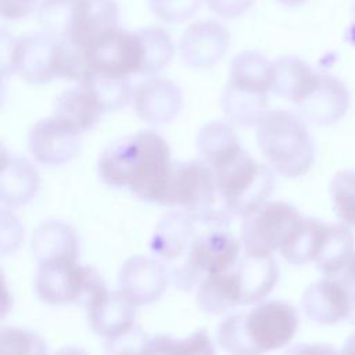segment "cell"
Returning <instances> with one entry per match:
<instances>
[{
  "mask_svg": "<svg viewBox=\"0 0 355 355\" xmlns=\"http://www.w3.org/2000/svg\"><path fill=\"white\" fill-rule=\"evenodd\" d=\"M225 209H211L207 212H190L178 209L168 212L158 222L150 240V250L164 263H175L189 250L200 230L209 222L229 216Z\"/></svg>",
  "mask_w": 355,
  "mask_h": 355,
  "instance_id": "ba28073f",
  "label": "cell"
},
{
  "mask_svg": "<svg viewBox=\"0 0 355 355\" xmlns=\"http://www.w3.org/2000/svg\"><path fill=\"white\" fill-rule=\"evenodd\" d=\"M337 218L348 226H355V171H340L329 186Z\"/></svg>",
  "mask_w": 355,
  "mask_h": 355,
  "instance_id": "8d00e7d4",
  "label": "cell"
},
{
  "mask_svg": "<svg viewBox=\"0 0 355 355\" xmlns=\"http://www.w3.org/2000/svg\"><path fill=\"white\" fill-rule=\"evenodd\" d=\"M40 176L36 168L25 158L3 154L0 178V198L7 207L28 204L37 193Z\"/></svg>",
  "mask_w": 355,
  "mask_h": 355,
  "instance_id": "7402d4cb",
  "label": "cell"
},
{
  "mask_svg": "<svg viewBox=\"0 0 355 355\" xmlns=\"http://www.w3.org/2000/svg\"><path fill=\"white\" fill-rule=\"evenodd\" d=\"M75 3L76 0H40L36 11L42 32L54 39H68Z\"/></svg>",
  "mask_w": 355,
  "mask_h": 355,
  "instance_id": "e575fe53",
  "label": "cell"
},
{
  "mask_svg": "<svg viewBox=\"0 0 355 355\" xmlns=\"http://www.w3.org/2000/svg\"><path fill=\"white\" fill-rule=\"evenodd\" d=\"M216 182L214 169L202 159L179 161L172 171L158 204L190 212H207L215 208Z\"/></svg>",
  "mask_w": 355,
  "mask_h": 355,
  "instance_id": "52a82bcc",
  "label": "cell"
},
{
  "mask_svg": "<svg viewBox=\"0 0 355 355\" xmlns=\"http://www.w3.org/2000/svg\"><path fill=\"white\" fill-rule=\"evenodd\" d=\"M54 73L55 78L82 83L90 73L86 49L71 39H57L54 50Z\"/></svg>",
  "mask_w": 355,
  "mask_h": 355,
  "instance_id": "836d02e7",
  "label": "cell"
},
{
  "mask_svg": "<svg viewBox=\"0 0 355 355\" xmlns=\"http://www.w3.org/2000/svg\"><path fill=\"white\" fill-rule=\"evenodd\" d=\"M355 240L352 232L341 223L327 225L315 263L324 276L341 272L354 255Z\"/></svg>",
  "mask_w": 355,
  "mask_h": 355,
  "instance_id": "f546056e",
  "label": "cell"
},
{
  "mask_svg": "<svg viewBox=\"0 0 355 355\" xmlns=\"http://www.w3.org/2000/svg\"><path fill=\"white\" fill-rule=\"evenodd\" d=\"M280 4L283 6H288V7H295V6H300L302 4L305 0H277Z\"/></svg>",
  "mask_w": 355,
  "mask_h": 355,
  "instance_id": "7dc6e473",
  "label": "cell"
},
{
  "mask_svg": "<svg viewBox=\"0 0 355 355\" xmlns=\"http://www.w3.org/2000/svg\"><path fill=\"white\" fill-rule=\"evenodd\" d=\"M208 8L218 17L233 19L245 14L255 0H204Z\"/></svg>",
  "mask_w": 355,
  "mask_h": 355,
  "instance_id": "60d3db41",
  "label": "cell"
},
{
  "mask_svg": "<svg viewBox=\"0 0 355 355\" xmlns=\"http://www.w3.org/2000/svg\"><path fill=\"white\" fill-rule=\"evenodd\" d=\"M241 305L261 302L279 280V265L273 255L244 252L234 265Z\"/></svg>",
  "mask_w": 355,
  "mask_h": 355,
  "instance_id": "ffe728a7",
  "label": "cell"
},
{
  "mask_svg": "<svg viewBox=\"0 0 355 355\" xmlns=\"http://www.w3.org/2000/svg\"><path fill=\"white\" fill-rule=\"evenodd\" d=\"M343 352H344V354H347V352H355V334L347 340Z\"/></svg>",
  "mask_w": 355,
  "mask_h": 355,
  "instance_id": "f6af8a7d",
  "label": "cell"
},
{
  "mask_svg": "<svg viewBox=\"0 0 355 355\" xmlns=\"http://www.w3.org/2000/svg\"><path fill=\"white\" fill-rule=\"evenodd\" d=\"M0 351L40 354L46 352V343L33 331L18 327H3L0 334Z\"/></svg>",
  "mask_w": 355,
  "mask_h": 355,
  "instance_id": "74e56055",
  "label": "cell"
},
{
  "mask_svg": "<svg viewBox=\"0 0 355 355\" xmlns=\"http://www.w3.org/2000/svg\"><path fill=\"white\" fill-rule=\"evenodd\" d=\"M85 304L90 329L105 343L115 341L136 327V305L121 290L108 291L104 283L90 293Z\"/></svg>",
  "mask_w": 355,
  "mask_h": 355,
  "instance_id": "30bf717a",
  "label": "cell"
},
{
  "mask_svg": "<svg viewBox=\"0 0 355 355\" xmlns=\"http://www.w3.org/2000/svg\"><path fill=\"white\" fill-rule=\"evenodd\" d=\"M294 105L306 122L326 126L336 123L345 115L349 107V94L341 80L319 73L313 85Z\"/></svg>",
  "mask_w": 355,
  "mask_h": 355,
  "instance_id": "2e32d148",
  "label": "cell"
},
{
  "mask_svg": "<svg viewBox=\"0 0 355 355\" xmlns=\"http://www.w3.org/2000/svg\"><path fill=\"white\" fill-rule=\"evenodd\" d=\"M119 6L115 0H76L68 39L82 47L118 28Z\"/></svg>",
  "mask_w": 355,
  "mask_h": 355,
  "instance_id": "ac0fdd59",
  "label": "cell"
},
{
  "mask_svg": "<svg viewBox=\"0 0 355 355\" xmlns=\"http://www.w3.org/2000/svg\"><path fill=\"white\" fill-rule=\"evenodd\" d=\"M351 316H352V320H354V323H355V294H354V308H352Z\"/></svg>",
  "mask_w": 355,
  "mask_h": 355,
  "instance_id": "c3c4849f",
  "label": "cell"
},
{
  "mask_svg": "<svg viewBox=\"0 0 355 355\" xmlns=\"http://www.w3.org/2000/svg\"><path fill=\"white\" fill-rule=\"evenodd\" d=\"M101 284L104 280L93 268L83 266L72 258L39 263L35 277L37 297L50 305L86 301L90 293Z\"/></svg>",
  "mask_w": 355,
  "mask_h": 355,
  "instance_id": "5b68a950",
  "label": "cell"
},
{
  "mask_svg": "<svg viewBox=\"0 0 355 355\" xmlns=\"http://www.w3.org/2000/svg\"><path fill=\"white\" fill-rule=\"evenodd\" d=\"M230 44L229 29L216 19H202L186 28L179 40L182 61L191 68L205 69L216 65Z\"/></svg>",
  "mask_w": 355,
  "mask_h": 355,
  "instance_id": "5bb4252c",
  "label": "cell"
},
{
  "mask_svg": "<svg viewBox=\"0 0 355 355\" xmlns=\"http://www.w3.org/2000/svg\"><path fill=\"white\" fill-rule=\"evenodd\" d=\"M103 112V108L90 89L79 83V86L71 87L58 96L53 115L83 133L100 121Z\"/></svg>",
  "mask_w": 355,
  "mask_h": 355,
  "instance_id": "4316f807",
  "label": "cell"
},
{
  "mask_svg": "<svg viewBox=\"0 0 355 355\" xmlns=\"http://www.w3.org/2000/svg\"><path fill=\"white\" fill-rule=\"evenodd\" d=\"M214 173L218 193L232 215L251 212L270 197L275 187L272 169L244 150Z\"/></svg>",
  "mask_w": 355,
  "mask_h": 355,
  "instance_id": "277c9868",
  "label": "cell"
},
{
  "mask_svg": "<svg viewBox=\"0 0 355 355\" xmlns=\"http://www.w3.org/2000/svg\"><path fill=\"white\" fill-rule=\"evenodd\" d=\"M169 279L165 263L155 257L146 255L128 258L118 273L119 290L136 306L158 301L164 295Z\"/></svg>",
  "mask_w": 355,
  "mask_h": 355,
  "instance_id": "4fadbf2b",
  "label": "cell"
},
{
  "mask_svg": "<svg viewBox=\"0 0 355 355\" xmlns=\"http://www.w3.org/2000/svg\"><path fill=\"white\" fill-rule=\"evenodd\" d=\"M136 115L150 125H164L178 116L183 96L178 85L161 76H150L133 89Z\"/></svg>",
  "mask_w": 355,
  "mask_h": 355,
  "instance_id": "e0dca14e",
  "label": "cell"
},
{
  "mask_svg": "<svg viewBox=\"0 0 355 355\" xmlns=\"http://www.w3.org/2000/svg\"><path fill=\"white\" fill-rule=\"evenodd\" d=\"M32 252L37 263L62 258L78 259V234L71 225L62 220L42 222L32 234Z\"/></svg>",
  "mask_w": 355,
  "mask_h": 355,
  "instance_id": "603a6c76",
  "label": "cell"
},
{
  "mask_svg": "<svg viewBox=\"0 0 355 355\" xmlns=\"http://www.w3.org/2000/svg\"><path fill=\"white\" fill-rule=\"evenodd\" d=\"M143 352H215L212 341L205 330H196L184 338H173L172 336L159 334L148 337Z\"/></svg>",
  "mask_w": 355,
  "mask_h": 355,
  "instance_id": "d590c367",
  "label": "cell"
},
{
  "mask_svg": "<svg viewBox=\"0 0 355 355\" xmlns=\"http://www.w3.org/2000/svg\"><path fill=\"white\" fill-rule=\"evenodd\" d=\"M57 39L40 32L21 37L18 69L19 76L35 85L49 83L55 78L54 50Z\"/></svg>",
  "mask_w": 355,
  "mask_h": 355,
  "instance_id": "44dd1931",
  "label": "cell"
},
{
  "mask_svg": "<svg viewBox=\"0 0 355 355\" xmlns=\"http://www.w3.org/2000/svg\"><path fill=\"white\" fill-rule=\"evenodd\" d=\"M257 141L272 169L284 178L302 176L313 164L315 150L308 129L290 111H268L257 123Z\"/></svg>",
  "mask_w": 355,
  "mask_h": 355,
  "instance_id": "7a4b0ae2",
  "label": "cell"
},
{
  "mask_svg": "<svg viewBox=\"0 0 355 355\" xmlns=\"http://www.w3.org/2000/svg\"><path fill=\"white\" fill-rule=\"evenodd\" d=\"M37 0H0V14L4 19L18 21L37 8Z\"/></svg>",
  "mask_w": 355,
  "mask_h": 355,
  "instance_id": "b9f144b4",
  "label": "cell"
},
{
  "mask_svg": "<svg viewBox=\"0 0 355 355\" xmlns=\"http://www.w3.org/2000/svg\"><path fill=\"white\" fill-rule=\"evenodd\" d=\"M300 212L283 201H265L243 216L240 240L244 252L272 255L301 220Z\"/></svg>",
  "mask_w": 355,
  "mask_h": 355,
  "instance_id": "8992f818",
  "label": "cell"
},
{
  "mask_svg": "<svg viewBox=\"0 0 355 355\" xmlns=\"http://www.w3.org/2000/svg\"><path fill=\"white\" fill-rule=\"evenodd\" d=\"M301 308L305 316L319 324H336L352 313L354 294L341 279L324 276L312 283L302 294Z\"/></svg>",
  "mask_w": 355,
  "mask_h": 355,
  "instance_id": "9a60e30c",
  "label": "cell"
},
{
  "mask_svg": "<svg viewBox=\"0 0 355 355\" xmlns=\"http://www.w3.org/2000/svg\"><path fill=\"white\" fill-rule=\"evenodd\" d=\"M319 72L295 55H283L272 62V92L293 104L301 100Z\"/></svg>",
  "mask_w": 355,
  "mask_h": 355,
  "instance_id": "484cf974",
  "label": "cell"
},
{
  "mask_svg": "<svg viewBox=\"0 0 355 355\" xmlns=\"http://www.w3.org/2000/svg\"><path fill=\"white\" fill-rule=\"evenodd\" d=\"M230 215L207 223L178 262L169 265L172 284L183 291L197 288L212 273L230 270L240 258V243L229 230Z\"/></svg>",
  "mask_w": 355,
  "mask_h": 355,
  "instance_id": "3957f363",
  "label": "cell"
},
{
  "mask_svg": "<svg viewBox=\"0 0 355 355\" xmlns=\"http://www.w3.org/2000/svg\"><path fill=\"white\" fill-rule=\"evenodd\" d=\"M82 83L90 89L104 112L123 108L133 97V89L129 78L90 72Z\"/></svg>",
  "mask_w": 355,
  "mask_h": 355,
  "instance_id": "d6a6232c",
  "label": "cell"
},
{
  "mask_svg": "<svg viewBox=\"0 0 355 355\" xmlns=\"http://www.w3.org/2000/svg\"><path fill=\"white\" fill-rule=\"evenodd\" d=\"M204 0H147L148 8L159 21L180 24L191 18Z\"/></svg>",
  "mask_w": 355,
  "mask_h": 355,
  "instance_id": "f35d334b",
  "label": "cell"
},
{
  "mask_svg": "<svg viewBox=\"0 0 355 355\" xmlns=\"http://www.w3.org/2000/svg\"><path fill=\"white\" fill-rule=\"evenodd\" d=\"M297 327V309L288 302L272 300L225 318L216 329V343L230 354H262L287 345Z\"/></svg>",
  "mask_w": 355,
  "mask_h": 355,
  "instance_id": "6da1fadb",
  "label": "cell"
},
{
  "mask_svg": "<svg viewBox=\"0 0 355 355\" xmlns=\"http://www.w3.org/2000/svg\"><path fill=\"white\" fill-rule=\"evenodd\" d=\"M197 305L208 315H223L241 305L240 287L234 270L207 275L197 286Z\"/></svg>",
  "mask_w": 355,
  "mask_h": 355,
  "instance_id": "cb8c5ba5",
  "label": "cell"
},
{
  "mask_svg": "<svg viewBox=\"0 0 355 355\" xmlns=\"http://www.w3.org/2000/svg\"><path fill=\"white\" fill-rule=\"evenodd\" d=\"M21 37H15L4 28L0 33V58H1V75L4 79L17 73L18 57H19Z\"/></svg>",
  "mask_w": 355,
  "mask_h": 355,
  "instance_id": "ab89813d",
  "label": "cell"
},
{
  "mask_svg": "<svg viewBox=\"0 0 355 355\" xmlns=\"http://www.w3.org/2000/svg\"><path fill=\"white\" fill-rule=\"evenodd\" d=\"M243 148L234 129L222 121L205 123L197 135V153L200 159L214 171L233 159Z\"/></svg>",
  "mask_w": 355,
  "mask_h": 355,
  "instance_id": "d4e9b609",
  "label": "cell"
},
{
  "mask_svg": "<svg viewBox=\"0 0 355 355\" xmlns=\"http://www.w3.org/2000/svg\"><path fill=\"white\" fill-rule=\"evenodd\" d=\"M141 141V161L129 190L140 200L159 202L172 164L166 140L153 130L137 132Z\"/></svg>",
  "mask_w": 355,
  "mask_h": 355,
  "instance_id": "8fae6325",
  "label": "cell"
},
{
  "mask_svg": "<svg viewBox=\"0 0 355 355\" xmlns=\"http://www.w3.org/2000/svg\"><path fill=\"white\" fill-rule=\"evenodd\" d=\"M226 85L259 93H269L272 90V62L259 51H241L230 61Z\"/></svg>",
  "mask_w": 355,
  "mask_h": 355,
  "instance_id": "f1b7e54d",
  "label": "cell"
},
{
  "mask_svg": "<svg viewBox=\"0 0 355 355\" xmlns=\"http://www.w3.org/2000/svg\"><path fill=\"white\" fill-rule=\"evenodd\" d=\"M82 132L55 115L37 121L28 133L31 155L43 165L69 162L80 151Z\"/></svg>",
  "mask_w": 355,
  "mask_h": 355,
  "instance_id": "7c38bea8",
  "label": "cell"
},
{
  "mask_svg": "<svg viewBox=\"0 0 355 355\" xmlns=\"http://www.w3.org/2000/svg\"><path fill=\"white\" fill-rule=\"evenodd\" d=\"M90 72L129 78L140 72L141 43L137 32L115 28L86 47Z\"/></svg>",
  "mask_w": 355,
  "mask_h": 355,
  "instance_id": "9c48e42d",
  "label": "cell"
},
{
  "mask_svg": "<svg viewBox=\"0 0 355 355\" xmlns=\"http://www.w3.org/2000/svg\"><path fill=\"white\" fill-rule=\"evenodd\" d=\"M1 215L7 219L10 225V230H7L6 226H1V239H6L7 236H10L8 241L1 247V252L6 255L8 252H14L18 248L24 234V229L19 225V220L17 219V216L12 212H8V209H3Z\"/></svg>",
  "mask_w": 355,
  "mask_h": 355,
  "instance_id": "7bdbcfd3",
  "label": "cell"
},
{
  "mask_svg": "<svg viewBox=\"0 0 355 355\" xmlns=\"http://www.w3.org/2000/svg\"><path fill=\"white\" fill-rule=\"evenodd\" d=\"M329 223L315 218H301L286 241L280 245V255L293 265L315 262Z\"/></svg>",
  "mask_w": 355,
  "mask_h": 355,
  "instance_id": "83f0119b",
  "label": "cell"
},
{
  "mask_svg": "<svg viewBox=\"0 0 355 355\" xmlns=\"http://www.w3.org/2000/svg\"><path fill=\"white\" fill-rule=\"evenodd\" d=\"M352 15H354V21H352V24H351V26H349V31H348V40L355 44V3H354Z\"/></svg>",
  "mask_w": 355,
  "mask_h": 355,
  "instance_id": "bcb514c9",
  "label": "cell"
},
{
  "mask_svg": "<svg viewBox=\"0 0 355 355\" xmlns=\"http://www.w3.org/2000/svg\"><path fill=\"white\" fill-rule=\"evenodd\" d=\"M268 94L225 86L220 107L226 116L241 126H252L268 112Z\"/></svg>",
  "mask_w": 355,
  "mask_h": 355,
  "instance_id": "4dcf8cb0",
  "label": "cell"
},
{
  "mask_svg": "<svg viewBox=\"0 0 355 355\" xmlns=\"http://www.w3.org/2000/svg\"><path fill=\"white\" fill-rule=\"evenodd\" d=\"M345 272H344V277L343 280L351 287L355 290V254L351 257L349 262L347 263V266L344 268Z\"/></svg>",
  "mask_w": 355,
  "mask_h": 355,
  "instance_id": "ee69618b",
  "label": "cell"
},
{
  "mask_svg": "<svg viewBox=\"0 0 355 355\" xmlns=\"http://www.w3.org/2000/svg\"><path fill=\"white\" fill-rule=\"evenodd\" d=\"M141 161V141L139 133L121 137L108 144L97 161L100 179L116 189L129 187Z\"/></svg>",
  "mask_w": 355,
  "mask_h": 355,
  "instance_id": "d6986e66",
  "label": "cell"
},
{
  "mask_svg": "<svg viewBox=\"0 0 355 355\" xmlns=\"http://www.w3.org/2000/svg\"><path fill=\"white\" fill-rule=\"evenodd\" d=\"M136 32L141 43V67L139 75H157L169 65L175 55L173 40L161 26H146Z\"/></svg>",
  "mask_w": 355,
  "mask_h": 355,
  "instance_id": "1f68e13d",
  "label": "cell"
}]
</instances>
